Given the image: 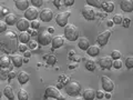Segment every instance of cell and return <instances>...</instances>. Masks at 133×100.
Returning a JSON list of instances; mask_svg holds the SVG:
<instances>
[{
    "label": "cell",
    "mask_w": 133,
    "mask_h": 100,
    "mask_svg": "<svg viewBox=\"0 0 133 100\" xmlns=\"http://www.w3.org/2000/svg\"><path fill=\"white\" fill-rule=\"evenodd\" d=\"M28 43H21L20 42V45H19V47H18V50L20 52H26L27 50H28V48H29V46H27Z\"/></svg>",
    "instance_id": "obj_38"
},
{
    "label": "cell",
    "mask_w": 133,
    "mask_h": 100,
    "mask_svg": "<svg viewBox=\"0 0 133 100\" xmlns=\"http://www.w3.org/2000/svg\"><path fill=\"white\" fill-rule=\"evenodd\" d=\"M7 26L8 24L6 23V21H1L0 22V33H3L7 31Z\"/></svg>",
    "instance_id": "obj_41"
},
{
    "label": "cell",
    "mask_w": 133,
    "mask_h": 100,
    "mask_svg": "<svg viewBox=\"0 0 133 100\" xmlns=\"http://www.w3.org/2000/svg\"><path fill=\"white\" fill-rule=\"evenodd\" d=\"M31 40L30 32L29 31H21V33L19 35V41L21 43H28Z\"/></svg>",
    "instance_id": "obj_22"
},
{
    "label": "cell",
    "mask_w": 133,
    "mask_h": 100,
    "mask_svg": "<svg viewBox=\"0 0 133 100\" xmlns=\"http://www.w3.org/2000/svg\"><path fill=\"white\" fill-rule=\"evenodd\" d=\"M71 16V12L70 11H64V12H60L56 16V22L59 27L64 28L66 24H68V20Z\"/></svg>",
    "instance_id": "obj_6"
},
{
    "label": "cell",
    "mask_w": 133,
    "mask_h": 100,
    "mask_svg": "<svg viewBox=\"0 0 133 100\" xmlns=\"http://www.w3.org/2000/svg\"><path fill=\"white\" fill-rule=\"evenodd\" d=\"M52 38L53 37H51V33L48 30H42L37 36V41L39 42L40 46H48L49 43L52 42Z\"/></svg>",
    "instance_id": "obj_4"
},
{
    "label": "cell",
    "mask_w": 133,
    "mask_h": 100,
    "mask_svg": "<svg viewBox=\"0 0 133 100\" xmlns=\"http://www.w3.org/2000/svg\"><path fill=\"white\" fill-rule=\"evenodd\" d=\"M82 97L84 99H93V98H95V90L90 89V88L85 89L82 92Z\"/></svg>",
    "instance_id": "obj_27"
},
{
    "label": "cell",
    "mask_w": 133,
    "mask_h": 100,
    "mask_svg": "<svg viewBox=\"0 0 133 100\" xmlns=\"http://www.w3.org/2000/svg\"><path fill=\"white\" fill-rule=\"evenodd\" d=\"M0 11H1V12H0V17L3 18V16H7L8 15V11H9V10H8V8L1 6V8H0Z\"/></svg>",
    "instance_id": "obj_42"
},
{
    "label": "cell",
    "mask_w": 133,
    "mask_h": 100,
    "mask_svg": "<svg viewBox=\"0 0 133 100\" xmlns=\"http://www.w3.org/2000/svg\"><path fill=\"white\" fill-rule=\"evenodd\" d=\"M15 5H16V8L21 11H26L28 8H29V0H16L15 1Z\"/></svg>",
    "instance_id": "obj_18"
},
{
    "label": "cell",
    "mask_w": 133,
    "mask_h": 100,
    "mask_svg": "<svg viewBox=\"0 0 133 100\" xmlns=\"http://www.w3.org/2000/svg\"><path fill=\"white\" fill-rule=\"evenodd\" d=\"M17 78H18V81L20 85H26V83L30 80V76H29V73L26 71H20L17 74Z\"/></svg>",
    "instance_id": "obj_19"
},
{
    "label": "cell",
    "mask_w": 133,
    "mask_h": 100,
    "mask_svg": "<svg viewBox=\"0 0 133 100\" xmlns=\"http://www.w3.org/2000/svg\"><path fill=\"white\" fill-rule=\"evenodd\" d=\"M114 24V22H113V20H109V22H108V26L109 27H112Z\"/></svg>",
    "instance_id": "obj_52"
},
{
    "label": "cell",
    "mask_w": 133,
    "mask_h": 100,
    "mask_svg": "<svg viewBox=\"0 0 133 100\" xmlns=\"http://www.w3.org/2000/svg\"><path fill=\"white\" fill-rule=\"evenodd\" d=\"M19 36L15 31L8 30L5 33H1L0 38V46L1 50L6 53H15L16 50L19 47Z\"/></svg>",
    "instance_id": "obj_1"
},
{
    "label": "cell",
    "mask_w": 133,
    "mask_h": 100,
    "mask_svg": "<svg viewBox=\"0 0 133 100\" xmlns=\"http://www.w3.org/2000/svg\"><path fill=\"white\" fill-rule=\"evenodd\" d=\"M44 98L45 99H50V98H53V99H64L63 96L60 95V91L56 87H48L45 89V92H44Z\"/></svg>",
    "instance_id": "obj_7"
},
{
    "label": "cell",
    "mask_w": 133,
    "mask_h": 100,
    "mask_svg": "<svg viewBox=\"0 0 133 100\" xmlns=\"http://www.w3.org/2000/svg\"><path fill=\"white\" fill-rule=\"evenodd\" d=\"M120 8L124 12L133 11V0H121L120 1Z\"/></svg>",
    "instance_id": "obj_14"
},
{
    "label": "cell",
    "mask_w": 133,
    "mask_h": 100,
    "mask_svg": "<svg viewBox=\"0 0 133 100\" xmlns=\"http://www.w3.org/2000/svg\"><path fill=\"white\" fill-rule=\"evenodd\" d=\"M122 66H123V62L121 61V59L113 60V68H115V69H121Z\"/></svg>",
    "instance_id": "obj_35"
},
{
    "label": "cell",
    "mask_w": 133,
    "mask_h": 100,
    "mask_svg": "<svg viewBox=\"0 0 133 100\" xmlns=\"http://www.w3.org/2000/svg\"><path fill=\"white\" fill-rule=\"evenodd\" d=\"M90 41H89V39L87 38V37H81V38H79V40H78V47L80 48L81 50H83V51H87L88 50V48L90 47Z\"/></svg>",
    "instance_id": "obj_16"
},
{
    "label": "cell",
    "mask_w": 133,
    "mask_h": 100,
    "mask_svg": "<svg viewBox=\"0 0 133 100\" xmlns=\"http://www.w3.org/2000/svg\"><path fill=\"white\" fill-rule=\"evenodd\" d=\"M39 17H40L41 21L49 22V21H51L53 18V11L51 9H49V8H43V9L40 11Z\"/></svg>",
    "instance_id": "obj_11"
},
{
    "label": "cell",
    "mask_w": 133,
    "mask_h": 100,
    "mask_svg": "<svg viewBox=\"0 0 133 100\" xmlns=\"http://www.w3.org/2000/svg\"><path fill=\"white\" fill-rule=\"evenodd\" d=\"M102 9L104 10L105 12H112L114 10V2L113 1H110V0H108V1H104L102 3Z\"/></svg>",
    "instance_id": "obj_25"
},
{
    "label": "cell",
    "mask_w": 133,
    "mask_h": 100,
    "mask_svg": "<svg viewBox=\"0 0 133 100\" xmlns=\"http://www.w3.org/2000/svg\"><path fill=\"white\" fill-rule=\"evenodd\" d=\"M85 69L88 70V71H94L95 68H97V62H95V60L93 59V58H90V59H88L85 61Z\"/></svg>",
    "instance_id": "obj_24"
},
{
    "label": "cell",
    "mask_w": 133,
    "mask_h": 100,
    "mask_svg": "<svg viewBox=\"0 0 133 100\" xmlns=\"http://www.w3.org/2000/svg\"><path fill=\"white\" fill-rule=\"evenodd\" d=\"M95 97H97L98 99L104 98V92H103L102 90H97V91H95Z\"/></svg>",
    "instance_id": "obj_43"
},
{
    "label": "cell",
    "mask_w": 133,
    "mask_h": 100,
    "mask_svg": "<svg viewBox=\"0 0 133 100\" xmlns=\"http://www.w3.org/2000/svg\"><path fill=\"white\" fill-rule=\"evenodd\" d=\"M31 28L32 29H35V30H37V29H39L40 28V21L39 20H32L31 21Z\"/></svg>",
    "instance_id": "obj_39"
},
{
    "label": "cell",
    "mask_w": 133,
    "mask_h": 100,
    "mask_svg": "<svg viewBox=\"0 0 133 100\" xmlns=\"http://www.w3.org/2000/svg\"><path fill=\"white\" fill-rule=\"evenodd\" d=\"M43 0H31V5L33 7H37V8H40L41 6L43 5Z\"/></svg>",
    "instance_id": "obj_36"
},
{
    "label": "cell",
    "mask_w": 133,
    "mask_h": 100,
    "mask_svg": "<svg viewBox=\"0 0 133 100\" xmlns=\"http://www.w3.org/2000/svg\"><path fill=\"white\" fill-rule=\"evenodd\" d=\"M3 93L9 100H15V92H14V88L11 86H6L3 89Z\"/></svg>",
    "instance_id": "obj_23"
},
{
    "label": "cell",
    "mask_w": 133,
    "mask_h": 100,
    "mask_svg": "<svg viewBox=\"0 0 133 100\" xmlns=\"http://www.w3.org/2000/svg\"><path fill=\"white\" fill-rule=\"evenodd\" d=\"M101 85H102V88L105 92H112L114 89V82L113 80H111L109 77L107 76H103L101 78Z\"/></svg>",
    "instance_id": "obj_8"
},
{
    "label": "cell",
    "mask_w": 133,
    "mask_h": 100,
    "mask_svg": "<svg viewBox=\"0 0 133 100\" xmlns=\"http://www.w3.org/2000/svg\"><path fill=\"white\" fill-rule=\"evenodd\" d=\"M74 1H76V0H63V5L65 7H71V6H73Z\"/></svg>",
    "instance_id": "obj_44"
},
{
    "label": "cell",
    "mask_w": 133,
    "mask_h": 100,
    "mask_svg": "<svg viewBox=\"0 0 133 100\" xmlns=\"http://www.w3.org/2000/svg\"><path fill=\"white\" fill-rule=\"evenodd\" d=\"M23 55H24V57H27V58H29V57H30V56H31V53H30V52H29V51H28V50H27V51H26V52H23Z\"/></svg>",
    "instance_id": "obj_51"
},
{
    "label": "cell",
    "mask_w": 133,
    "mask_h": 100,
    "mask_svg": "<svg viewBox=\"0 0 133 100\" xmlns=\"http://www.w3.org/2000/svg\"><path fill=\"white\" fill-rule=\"evenodd\" d=\"M1 76H0V78H1V80H5V79H8V76H9V71L7 70V68H1Z\"/></svg>",
    "instance_id": "obj_34"
},
{
    "label": "cell",
    "mask_w": 133,
    "mask_h": 100,
    "mask_svg": "<svg viewBox=\"0 0 133 100\" xmlns=\"http://www.w3.org/2000/svg\"><path fill=\"white\" fill-rule=\"evenodd\" d=\"M63 33H64L65 39L69 41H76L79 39V29L74 24H71V23L66 24L63 28Z\"/></svg>",
    "instance_id": "obj_2"
},
{
    "label": "cell",
    "mask_w": 133,
    "mask_h": 100,
    "mask_svg": "<svg viewBox=\"0 0 133 100\" xmlns=\"http://www.w3.org/2000/svg\"><path fill=\"white\" fill-rule=\"evenodd\" d=\"M17 98L19 100H28L29 96H28V92L24 89H19L18 92H17Z\"/></svg>",
    "instance_id": "obj_28"
},
{
    "label": "cell",
    "mask_w": 133,
    "mask_h": 100,
    "mask_svg": "<svg viewBox=\"0 0 133 100\" xmlns=\"http://www.w3.org/2000/svg\"><path fill=\"white\" fill-rule=\"evenodd\" d=\"M131 24V19L129 18V17H124L123 18V21H122V26L124 28H129Z\"/></svg>",
    "instance_id": "obj_37"
},
{
    "label": "cell",
    "mask_w": 133,
    "mask_h": 100,
    "mask_svg": "<svg viewBox=\"0 0 133 100\" xmlns=\"http://www.w3.org/2000/svg\"><path fill=\"white\" fill-rule=\"evenodd\" d=\"M18 18H17V16L15 14H8L5 18V21L8 26H14V24H17L18 22Z\"/></svg>",
    "instance_id": "obj_20"
},
{
    "label": "cell",
    "mask_w": 133,
    "mask_h": 100,
    "mask_svg": "<svg viewBox=\"0 0 133 100\" xmlns=\"http://www.w3.org/2000/svg\"><path fill=\"white\" fill-rule=\"evenodd\" d=\"M30 20H28L27 18H20L18 20V22H17V28H18V30L20 31H27L29 28H30Z\"/></svg>",
    "instance_id": "obj_13"
},
{
    "label": "cell",
    "mask_w": 133,
    "mask_h": 100,
    "mask_svg": "<svg viewBox=\"0 0 133 100\" xmlns=\"http://www.w3.org/2000/svg\"><path fill=\"white\" fill-rule=\"evenodd\" d=\"M99 65L103 70H109L113 67V59L110 56H104L99 60Z\"/></svg>",
    "instance_id": "obj_9"
},
{
    "label": "cell",
    "mask_w": 133,
    "mask_h": 100,
    "mask_svg": "<svg viewBox=\"0 0 133 100\" xmlns=\"http://www.w3.org/2000/svg\"><path fill=\"white\" fill-rule=\"evenodd\" d=\"M112 20H113L114 24H122V21H123V17L121 15H114L113 18H112Z\"/></svg>",
    "instance_id": "obj_31"
},
{
    "label": "cell",
    "mask_w": 133,
    "mask_h": 100,
    "mask_svg": "<svg viewBox=\"0 0 133 100\" xmlns=\"http://www.w3.org/2000/svg\"><path fill=\"white\" fill-rule=\"evenodd\" d=\"M45 61H47V64L49 66H53V65L57 64V57L55 55H48L47 60H45Z\"/></svg>",
    "instance_id": "obj_30"
},
{
    "label": "cell",
    "mask_w": 133,
    "mask_h": 100,
    "mask_svg": "<svg viewBox=\"0 0 133 100\" xmlns=\"http://www.w3.org/2000/svg\"><path fill=\"white\" fill-rule=\"evenodd\" d=\"M38 41H35V40H30L28 42V46H29V48L30 49H36L37 47H38Z\"/></svg>",
    "instance_id": "obj_40"
},
{
    "label": "cell",
    "mask_w": 133,
    "mask_h": 100,
    "mask_svg": "<svg viewBox=\"0 0 133 100\" xmlns=\"http://www.w3.org/2000/svg\"><path fill=\"white\" fill-rule=\"evenodd\" d=\"M77 67H78V62H76V64H71V65H70L69 66V69H74V68H77Z\"/></svg>",
    "instance_id": "obj_49"
},
{
    "label": "cell",
    "mask_w": 133,
    "mask_h": 100,
    "mask_svg": "<svg viewBox=\"0 0 133 100\" xmlns=\"http://www.w3.org/2000/svg\"><path fill=\"white\" fill-rule=\"evenodd\" d=\"M64 38L65 37H62V36H56L52 38V42H51V46H52V49H58L62 47L64 45Z\"/></svg>",
    "instance_id": "obj_15"
},
{
    "label": "cell",
    "mask_w": 133,
    "mask_h": 100,
    "mask_svg": "<svg viewBox=\"0 0 133 100\" xmlns=\"http://www.w3.org/2000/svg\"><path fill=\"white\" fill-rule=\"evenodd\" d=\"M10 62H11V58L8 57L7 55H2L1 58H0V66H1V68H8L10 66Z\"/></svg>",
    "instance_id": "obj_26"
},
{
    "label": "cell",
    "mask_w": 133,
    "mask_h": 100,
    "mask_svg": "<svg viewBox=\"0 0 133 100\" xmlns=\"http://www.w3.org/2000/svg\"><path fill=\"white\" fill-rule=\"evenodd\" d=\"M74 55H76V52H74L73 50H71V51L69 52V59H70V60H72V59H73V56H74Z\"/></svg>",
    "instance_id": "obj_47"
},
{
    "label": "cell",
    "mask_w": 133,
    "mask_h": 100,
    "mask_svg": "<svg viewBox=\"0 0 133 100\" xmlns=\"http://www.w3.org/2000/svg\"><path fill=\"white\" fill-rule=\"evenodd\" d=\"M10 58H11V62L14 64V66L16 68H20V67L22 66V64H23V57L22 56L12 53V56H10Z\"/></svg>",
    "instance_id": "obj_17"
},
{
    "label": "cell",
    "mask_w": 133,
    "mask_h": 100,
    "mask_svg": "<svg viewBox=\"0 0 133 100\" xmlns=\"http://www.w3.org/2000/svg\"><path fill=\"white\" fill-rule=\"evenodd\" d=\"M87 5H89L91 7H94V8H102V3L100 0H85Z\"/></svg>",
    "instance_id": "obj_29"
},
{
    "label": "cell",
    "mask_w": 133,
    "mask_h": 100,
    "mask_svg": "<svg viewBox=\"0 0 133 100\" xmlns=\"http://www.w3.org/2000/svg\"><path fill=\"white\" fill-rule=\"evenodd\" d=\"M111 57L113 60H116V59H121L122 57V53L119 51V50H113V51L111 52Z\"/></svg>",
    "instance_id": "obj_33"
},
{
    "label": "cell",
    "mask_w": 133,
    "mask_h": 100,
    "mask_svg": "<svg viewBox=\"0 0 133 100\" xmlns=\"http://www.w3.org/2000/svg\"><path fill=\"white\" fill-rule=\"evenodd\" d=\"M62 2H63V0H53V6L56 8H60L62 6Z\"/></svg>",
    "instance_id": "obj_45"
},
{
    "label": "cell",
    "mask_w": 133,
    "mask_h": 100,
    "mask_svg": "<svg viewBox=\"0 0 133 100\" xmlns=\"http://www.w3.org/2000/svg\"><path fill=\"white\" fill-rule=\"evenodd\" d=\"M64 90L66 95L71 96V97H76L80 93L81 91V85L78 81H70L69 83H66L64 87Z\"/></svg>",
    "instance_id": "obj_3"
},
{
    "label": "cell",
    "mask_w": 133,
    "mask_h": 100,
    "mask_svg": "<svg viewBox=\"0 0 133 100\" xmlns=\"http://www.w3.org/2000/svg\"><path fill=\"white\" fill-rule=\"evenodd\" d=\"M87 53L90 56V57H97L99 56V53H100V48H99V46H90V47L88 48V50H87Z\"/></svg>",
    "instance_id": "obj_21"
},
{
    "label": "cell",
    "mask_w": 133,
    "mask_h": 100,
    "mask_svg": "<svg viewBox=\"0 0 133 100\" xmlns=\"http://www.w3.org/2000/svg\"><path fill=\"white\" fill-rule=\"evenodd\" d=\"M111 37V30H107L104 32L100 33L97 38V42L100 47H104V46L109 42V39Z\"/></svg>",
    "instance_id": "obj_10"
},
{
    "label": "cell",
    "mask_w": 133,
    "mask_h": 100,
    "mask_svg": "<svg viewBox=\"0 0 133 100\" xmlns=\"http://www.w3.org/2000/svg\"><path fill=\"white\" fill-rule=\"evenodd\" d=\"M104 98L110 99L111 98V92H107V95H104Z\"/></svg>",
    "instance_id": "obj_53"
},
{
    "label": "cell",
    "mask_w": 133,
    "mask_h": 100,
    "mask_svg": "<svg viewBox=\"0 0 133 100\" xmlns=\"http://www.w3.org/2000/svg\"><path fill=\"white\" fill-rule=\"evenodd\" d=\"M39 15L40 14H39L38 9H37V7H29L28 9L24 11V18H27L28 20H30V21L36 20L39 17Z\"/></svg>",
    "instance_id": "obj_12"
},
{
    "label": "cell",
    "mask_w": 133,
    "mask_h": 100,
    "mask_svg": "<svg viewBox=\"0 0 133 100\" xmlns=\"http://www.w3.org/2000/svg\"><path fill=\"white\" fill-rule=\"evenodd\" d=\"M15 77H16V72L15 71H9V76H8V79L11 80V79L15 78Z\"/></svg>",
    "instance_id": "obj_46"
},
{
    "label": "cell",
    "mask_w": 133,
    "mask_h": 100,
    "mask_svg": "<svg viewBox=\"0 0 133 100\" xmlns=\"http://www.w3.org/2000/svg\"><path fill=\"white\" fill-rule=\"evenodd\" d=\"M28 61H29V58L26 57V59H23V62H28Z\"/></svg>",
    "instance_id": "obj_54"
},
{
    "label": "cell",
    "mask_w": 133,
    "mask_h": 100,
    "mask_svg": "<svg viewBox=\"0 0 133 100\" xmlns=\"http://www.w3.org/2000/svg\"><path fill=\"white\" fill-rule=\"evenodd\" d=\"M72 60H74V61L77 60V62H79V61L81 60V58H80V56H79V55H74V56H73V59H72Z\"/></svg>",
    "instance_id": "obj_48"
},
{
    "label": "cell",
    "mask_w": 133,
    "mask_h": 100,
    "mask_svg": "<svg viewBox=\"0 0 133 100\" xmlns=\"http://www.w3.org/2000/svg\"><path fill=\"white\" fill-rule=\"evenodd\" d=\"M47 30H48L50 33H53V32H55V28H53V27H49Z\"/></svg>",
    "instance_id": "obj_50"
},
{
    "label": "cell",
    "mask_w": 133,
    "mask_h": 100,
    "mask_svg": "<svg viewBox=\"0 0 133 100\" xmlns=\"http://www.w3.org/2000/svg\"><path fill=\"white\" fill-rule=\"evenodd\" d=\"M124 64H125L128 69H132L133 68V57L132 56L127 57V59H125V61H124Z\"/></svg>",
    "instance_id": "obj_32"
},
{
    "label": "cell",
    "mask_w": 133,
    "mask_h": 100,
    "mask_svg": "<svg viewBox=\"0 0 133 100\" xmlns=\"http://www.w3.org/2000/svg\"><path fill=\"white\" fill-rule=\"evenodd\" d=\"M81 14H82L83 17H84V19L89 20V21L94 20L95 18H97V16H98V12L94 10V7H91L89 5H87V6H84L82 8Z\"/></svg>",
    "instance_id": "obj_5"
}]
</instances>
